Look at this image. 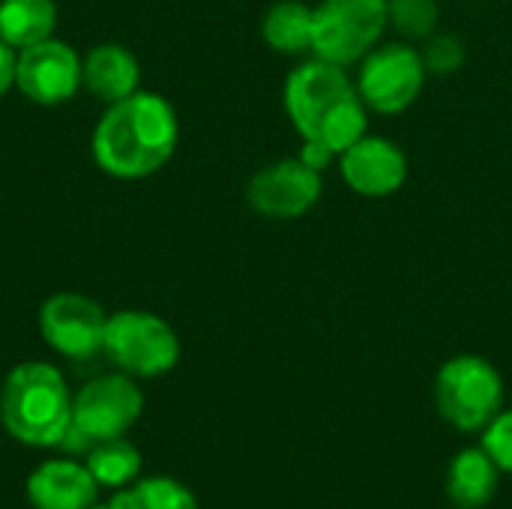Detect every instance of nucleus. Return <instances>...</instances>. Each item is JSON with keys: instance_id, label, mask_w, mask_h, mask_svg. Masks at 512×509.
Masks as SVG:
<instances>
[{"instance_id": "412c9836", "label": "nucleus", "mask_w": 512, "mask_h": 509, "mask_svg": "<svg viewBox=\"0 0 512 509\" xmlns=\"http://www.w3.org/2000/svg\"><path fill=\"white\" fill-rule=\"evenodd\" d=\"M420 57H423V66L429 75H456L465 60H468V48L465 42L456 36V33H441L435 30L429 39H423V48H420Z\"/></svg>"}, {"instance_id": "9b49d317", "label": "nucleus", "mask_w": 512, "mask_h": 509, "mask_svg": "<svg viewBox=\"0 0 512 509\" xmlns=\"http://www.w3.org/2000/svg\"><path fill=\"white\" fill-rule=\"evenodd\" d=\"M81 87V57L72 45L48 36L15 57V90L33 105H63Z\"/></svg>"}, {"instance_id": "39448f33", "label": "nucleus", "mask_w": 512, "mask_h": 509, "mask_svg": "<svg viewBox=\"0 0 512 509\" xmlns=\"http://www.w3.org/2000/svg\"><path fill=\"white\" fill-rule=\"evenodd\" d=\"M102 357L135 381L162 378L180 363V339L165 318L141 309H120L108 315Z\"/></svg>"}, {"instance_id": "4468645a", "label": "nucleus", "mask_w": 512, "mask_h": 509, "mask_svg": "<svg viewBox=\"0 0 512 509\" xmlns=\"http://www.w3.org/2000/svg\"><path fill=\"white\" fill-rule=\"evenodd\" d=\"M81 87L99 102L114 105L135 90H141V63L138 57L117 42L93 45L81 57Z\"/></svg>"}, {"instance_id": "423d86ee", "label": "nucleus", "mask_w": 512, "mask_h": 509, "mask_svg": "<svg viewBox=\"0 0 512 509\" xmlns=\"http://www.w3.org/2000/svg\"><path fill=\"white\" fill-rule=\"evenodd\" d=\"M426 66L420 48L405 39L378 42L360 63H357V93L372 114L396 117L417 105L426 87Z\"/></svg>"}, {"instance_id": "0eeeda50", "label": "nucleus", "mask_w": 512, "mask_h": 509, "mask_svg": "<svg viewBox=\"0 0 512 509\" xmlns=\"http://www.w3.org/2000/svg\"><path fill=\"white\" fill-rule=\"evenodd\" d=\"M387 30V0H321L315 6L312 54L336 63L357 66Z\"/></svg>"}, {"instance_id": "f3484780", "label": "nucleus", "mask_w": 512, "mask_h": 509, "mask_svg": "<svg viewBox=\"0 0 512 509\" xmlns=\"http://www.w3.org/2000/svg\"><path fill=\"white\" fill-rule=\"evenodd\" d=\"M57 27L54 0H0V39L21 51L48 36Z\"/></svg>"}, {"instance_id": "f8f14e48", "label": "nucleus", "mask_w": 512, "mask_h": 509, "mask_svg": "<svg viewBox=\"0 0 512 509\" xmlns=\"http://www.w3.org/2000/svg\"><path fill=\"white\" fill-rule=\"evenodd\" d=\"M339 159V177L360 198H390L408 180L405 150L384 135L357 138Z\"/></svg>"}, {"instance_id": "aec40b11", "label": "nucleus", "mask_w": 512, "mask_h": 509, "mask_svg": "<svg viewBox=\"0 0 512 509\" xmlns=\"http://www.w3.org/2000/svg\"><path fill=\"white\" fill-rule=\"evenodd\" d=\"M441 24L438 0H387V27L405 42L429 39Z\"/></svg>"}, {"instance_id": "6ab92c4d", "label": "nucleus", "mask_w": 512, "mask_h": 509, "mask_svg": "<svg viewBox=\"0 0 512 509\" xmlns=\"http://www.w3.org/2000/svg\"><path fill=\"white\" fill-rule=\"evenodd\" d=\"M114 509H201L195 492L174 477H138L108 501Z\"/></svg>"}, {"instance_id": "ddd939ff", "label": "nucleus", "mask_w": 512, "mask_h": 509, "mask_svg": "<svg viewBox=\"0 0 512 509\" xmlns=\"http://www.w3.org/2000/svg\"><path fill=\"white\" fill-rule=\"evenodd\" d=\"M99 483L87 465L69 459H45L27 477V501L33 509H90L96 507Z\"/></svg>"}, {"instance_id": "dca6fc26", "label": "nucleus", "mask_w": 512, "mask_h": 509, "mask_svg": "<svg viewBox=\"0 0 512 509\" xmlns=\"http://www.w3.org/2000/svg\"><path fill=\"white\" fill-rule=\"evenodd\" d=\"M315 36V6L303 0H279L261 18V39L267 48L297 57L312 51Z\"/></svg>"}, {"instance_id": "9d476101", "label": "nucleus", "mask_w": 512, "mask_h": 509, "mask_svg": "<svg viewBox=\"0 0 512 509\" xmlns=\"http://www.w3.org/2000/svg\"><path fill=\"white\" fill-rule=\"evenodd\" d=\"M105 309L78 291H57L39 309V333L66 360H93L105 342Z\"/></svg>"}, {"instance_id": "5701e85b", "label": "nucleus", "mask_w": 512, "mask_h": 509, "mask_svg": "<svg viewBox=\"0 0 512 509\" xmlns=\"http://www.w3.org/2000/svg\"><path fill=\"white\" fill-rule=\"evenodd\" d=\"M15 57H18V51L0 39V99L15 87Z\"/></svg>"}, {"instance_id": "f03ea898", "label": "nucleus", "mask_w": 512, "mask_h": 509, "mask_svg": "<svg viewBox=\"0 0 512 509\" xmlns=\"http://www.w3.org/2000/svg\"><path fill=\"white\" fill-rule=\"evenodd\" d=\"M285 114L294 132L330 156L345 153L369 129V108L363 105L354 78L345 66L312 57L294 66L282 90Z\"/></svg>"}, {"instance_id": "20e7f679", "label": "nucleus", "mask_w": 512, "mask_h": 509, "mask_svg": "<svg viewBox=\"0 0 512 509\" xmlns=\"http://www.w3.org/2000/svg\"><path fill=\"white\" fill-rule=\"evenodd\" d=\"M435 408L456 432H486V426L504 411V378L480 354L450 357L435 375Z\"/></svg>"}, {"instance_id": "f257e3e1", "label": "nucleus", "mask_w": 512, "mask_h": 509, "mask_svg": "<svg viewBox=\"0 0 512 509\" xmlns=\"http://www.w3.org/2000/svg\"><path fill=\"white\" fill-rule=\"evenodd\" d=\"M180 141V120L171 102L150 90L105 105L93 129V159L114 180H144L162 171Z\"/></svg>"}, {"instance_id": "7ed1b4c3", "label": "nucleus", "mask_w": 512, "mask_h": 509, "mask_svg": "<svg viewBox=\"0 0 512 509\" xmlns=\"http://www.w3.org/2000/svg\"><path fill=\"white\" fill-rule=\"evenodd\" d=\"M0 420L27 447H57L72 426V393L63 372L42 360L18 363L0 387Z\"/></svg>"}, {"instance_id": "6e6552de", "label": "nucleus", "mask_w": 512, "mask_h": 509, "mask_svg": "<svg viewBox=\"0 0 512 509\" xmlns=\"http://www.w3.org/2000/svg\"><path fill=\"white\" fill-rule=\"evenodd\" d=\"M144 414V393L132 375L108 372L90 378L72 396V423L90 441L123 438Z\"/></svg>"}, {"instance_id": "2eb2a0df", "label": "nucleus", "mask_w": 512, "mask_h": 509, "mask_svg": "<svg viewBox=\"0 0 512 509\" xmlns=\"http://www.w3.org/2000/svg\"><path fill=\"white\" fill-rule=\"evenodd\" d=\"M498 486H501V468L483 450V444L456 453L444 474L447 501L456 509L489 507L498 495Z\"/></svg>"}, {"instance_id": "a211bd4d", "label": "nucleus", "mask_w": 512, "mask_h": 509, "mask_svg": "<svg viewBox=\"0 0 512 509\" xmlns=\"http://www.w3.org/2000/svg\"><path fill=\"white\" fill-rule=\"evenodd\" d=\"M87 471L93 474V480L99 483V489H126L141 477L144 459L138 453V447L132 441L123 438H108L93 444V450L87 453Z\"/></svg>"}, {"instance_id": "b1692460", "label": "nucleus", "mask_w": 512, "mask_h": 509, "mask_svg": "<svg viewBox=\"0 0 512 509\" xmlns=\"http://www.w3.org/2000/svg\"><path fill=\"white\" fill-rule=\"evenodd\" d=\"M90 509H114V507H111V504H102V507L96 504V507H90Z\"/></svg>"}, {"instance_id": "1a4fd4ad", "label": "nucleus", "mask_w": 512, "mask_h": 509, "mask_svg": "<svg viewBox=\"0 0 512 509\" xmlns=\"http://www.w3.org/2000/svg\"><path fill=\"white\" fill-rule=\"evenodd\" d=\"M321 192V168L303 156L267 162L246 183V201L264 219H300L321 201Z\"/></svg>"}, {"instance_id": "4be33fe9", "label": "nucleus", "mask_w": 512, "mask_h": 509, "mask_svg": "<svg viewBox=\"0 0 512 509\" xmlns=\"http://www.w3.org/2000/svg\"><path fill=\"white\" fill-rule=\"evenodd\" d=\"M483 450L495 459L501 474H512V408L501 411L483 432Z\"/></svg>"}]
</instances>
